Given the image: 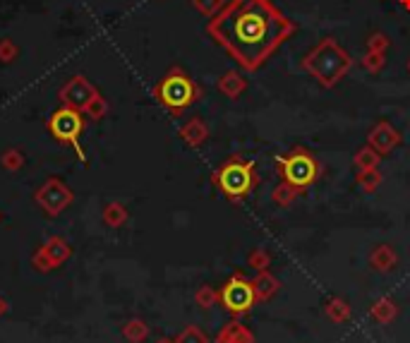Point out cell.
<instances>
[{
    "label": "cell",
    "instance_id": "5bb4252c",
    "mask_svg": "<svg viewBox=\"0 0 410 343\" xmlns=\"http://www.w3.org/2000/svg\"><path fill=\"white\" fill-rule=\"evenodd\" d=\"M247 89V79L237 75L235 70H228L224 77L219 79V92L226 94L228 99H237Z\"/></svg>",
    "mask_w": 410,
    "mask_h": 343
},
{
    "label": "cell",
    "instance_id": "7c38bea8",
    "mask_svg": "<svg viewBox=\"0 0 410 343\" xmlns=\"http://www.w3.org/2000/svg\"><path fill=\"white\" fill-rule=\"evenodd\" d=\"M216 343H255V334L240 322H228L216 336Z\"/></svg>",
    "mask_w": 410,
    "mask_h": 343
},
{
    "label": "cell",
    "instance_id": "4316f807",
    "mask_svg": "<svg viewBox=\"0 0 410 343\" xmlns=\"http://www.w3.org/2000/svg\"><path fill=\"white\" fill-rule=\"evenodd\" d=\"M164 343H166V341H164Z\"/></svg>",
    "mask_w": 410,
    "mask_h": 343
},
{
    "label": "cell",
    "instance_id": "30bf717a",
    "mask_svg": "<svg viewBox=\"0 0 410 343\" xmlns=\"http://www.w3.org/2000/svg\"><path fill=\"white\" fill-rule=\"evenodd\" d=\"M252 288H255L257 302H269L271 297L281 291V281H278L269 269L257 271V276L252 279Z\"/></svg>",
    "mask_w": 410,
    "mask_h": 343
},
{
    "label": "cell",
    "instance_id": "3957f363",
    "mask_svg": "<svg viewBox=\"0 0 410 343\" xmlns=\"http://www.w3.org/2000/svg\"><path fill=\"white\" fill-rule=\"evenodd\" d=\"M255 161H245L240 156H231L224 166L216 168V173L211 175L214 185L226 195V199L231 202H242L250 197L252 190L257 188L260 178L255 173Z\"/></svg>",
    "mask_w": 410,
    "mask_h": 343
},
{
    "label": "cell",
    "instance_id": "ac0fdd59",
    "mask_svg": "<svg viewBox=\"0 0 410 343\" xmlns=\"http://www.w3.org/2000/svg\"><path fill=\"white\" fill-rule=\"evenodd\" d=\"M382 180H384L382 170H379V168H369V170H360V173H358L355 183H358V188H360L362 193L372 195V193H377V190H379Z\"/></svg>",
    "mask_w": 410,
    "mask_h": 343
},
{
    "label": "cell",
    "instance_id": "5b68a950",
    "mask_svg": "<svg viewBox=\"0 0 410 343\" xmlns=\"http://www.w3.org/2000/svg\"><path fill=\"white\" fill-rule=\"evenodd\" d=\"M273 164H276L281 178L286 183L295 185L300 193L310 188V185H315L319 180V173H322V164L315 159V154L302 147H295L293 151H288V154L276 156Z\"/></svg>",
    "mask_w": 410,
    "mask_h": 343
},
{
    "label": "cell",
    "instance_id": "8992f818",
    "mask_svg": "<svg viewBox=\"0 0 410 343\" xmlns=\"http://www.w3.org/2000/svg\"><path fill=\"white\" fill-rule=\"evenodd\" d=\"M219 300L233 317L247 315V312H250L252 307H255V302H257L255 288H252V281L245 279L242 274H233L231 279L224 284V288L219 291Z\"/></svg>",
    "mask_w": 410,
    "mask_h": 343
},
{
    "label": "cell",
    "instance_id": "52a82bcc",
    "mask_svg": "<svg viewBox=\"0 0 410 343\" xmlns=\"http://www.w3.org/2000/svg\"><path fill=\"white\" fill-rule=\"evenodd\" d=\"M48 130H50V135H53L55 139H60V142L75 144L77 151H79V156H82L79 137H82L84 120H82V115H79L77 110H75V108L55 110V113L50 115V120H48Z\"/></svg>",
    "mask_w": 410,
    "mask_h": 343
},
{
    "label": "cell",
    "instance_id": "7a4b0ae2",
    "mask_svg": "<svg viewBox=\"0 0 410 343\" xmlns=\"http://www.w3.org/2000/svg\"><path fill=\"white\" fill-rule=\"evenodd\" d=\"M353 68V58L333 37H326L302 58V70L315 77L324 89H331L341 82Z\"/></svg>",
    "mask_w": 410,
    "mask_h": 343
},
{
    "label": "cell",
    "instance_id": "4fadbf2b",
    "mask_svg": "<svg viewBox=\"0 0 410 343\" xmlns=\"http://www.w3.org/2000/svg\"><path fill=\"white\" fill-rule=\"evenodd\" d=\"M324 315H326L333 324H346V322L353 317V307L348 305L346 297L336 295V297H329V300L324 302Z\"/></svg>",
    "mask_w": 410,
    "mask_h": 343
},
{
    "label": "cell",
    "instance_id": "6da1fadb",
    "mask_svg": "<svg viewBox=\"0 0 410 343\" xmlns=\"http://www.w3.org/2000/svg\"><path fill=\"white\" fill-rule=\"evenodd\" d=\"M206 32L242 70L255 72L295 34V24L271 0H228Z\"/></svg>",
    "mask_w": 410,
    "mask_h": 343
},
{
    "label": "cell",
    "instance_id": "8fae6325",
    "mask_svg": "<svg viewBox=\"0 0 410 343\" xmlns=\"http://www.w3.org/2000/svg\"><path fill=\"white\" fill-rule=\"evenodd\" d=\"M369 317H372L377 324H382V326H387V324H391L393 320L398 317V305H396V300L393 297H379V300H374L372 302V307H369Z\"/></svg>",
    "mask_w": 410,
    "mask_h": 343
},
{
    "label": "cell",
    "instance_id": "ffe728a7",
    "mask_svg": "<svg viewBox=\"0 0 410 343\" xmlns=\"http://www.w3.org/2000/svg\"><path fill=\"white\" fill-rule=\"evenodd\" d=\"M360 65H362L364 70H367V72L377 75V72H382V70H384V65H387V58H384V53H374V50H367V53L362 55Z\"/></svg>",
    "mask_w": 410,
    "mask_h": 343
},
{
    "label": "cell",
    "instance_id": "44dd1931",
    "mask_svg": "<svg viewBox=\"0 0 410 343\" xmlns=\"http://www.w3.org/2000/svg\"><path fill=\"white\" fill-rule=\"evenodd\" d=\"M391 46V39L384 32H372L367 37V50H374V53H387V48Z\"/></svg>",
    "mask_w": 410,
    "mask_h": 343
},
{
    "label": "cell",
    "instance_id": "484cf974",
    "mask_svg": "<svg viewBox=\"0 0 410 343\" xmlns=\"http://www.w3.org/2000/svg\"><path fill=\"white\" fill-rule=\"evenodd\" d=\"M408 72H410V60H408Z\"/></svg>",
    "mask_w": 410,
    "mask_h": 343
},
{
    "label": "cell",
    "instance_id": "cb8c5ba5",
    "mask_svg": "<svg viewBox=\"0 0 410 343\" xmlns=\"http://www.w3.org/2000/svg\"><path fill=\"white\" fill-rule=\"evenodd\" d=\"M178 343H209V339H206L197 326H190V329H187L185 334L178 339Z\"/></svg>",
    "mask_w": 410,
    "mask_h": 343
},
{
    "label": "cell",
    "instance_id": "d6986e66",
    "mask_svg": "<svg viewBox=\"0 0 410 343\" xmlns=\"http://www.w3.org/2000/svg\"><path fill=\"white\" fill-rule=\"evenodd\" d=\"M271 264V255L266 247H255V250L247 255V266L255 271H266Z\"/></svg>",
    "mask_w": 410,
    "mask_h": 343
},
{
    "label": "cell",
    "instance_id": "9a60e30c",
    "mask_svg": "<svg viewBox=\"0 0 410 343\" xmlns=\"http://www.w3.org/2000/svg\"><path fill=\"white\" fill-rule=\"evenodd\" d=\"M180 135L190 147H199V144H204L206 137H209V130H206V125L202 123V120L192 118L190 123L180 130Z\"/></svg>",
    "mask_w": 410,
    "mask_h": 343
},
{
    "label": "cell",
    "instance_id": "603a6c76",
    "mask_svg": "<svg viewBox=\"0 0 410 343\" xmlns=\"http://www.w3.org/2000/svg\"><path fill=\"white\" fill-rule=\"evenodd\" d=\"M195 8L199 10L206 17H214L221 8H224V0H195Z\"/></svg>",
    "mask_w": 410,
    "mask_h": 343
},
{
    "label": "cell",
    "instance_id": "7402d4cb",
    "mask_svg": "<svg viewBox=\"0 0 410 343\" xmlns=\"http://www.w3.org/2000/svg\"><path fill=\"white\" fill-rule=\"evenodd\" d=\"M216 300H219V293H216L214 288H209V286H202V288L197 291V302H199V307H204V310L214 307Z\"/></svg>",
    "mask_w": 410,
    "mask_h": 343
},
{
    "label": "cell",
    "instance_id": "9c48e42d",
    "mask_svg": "<svg viewBox=\"0 0 410 343\" xmlns=\"http://www.w3.org/2000/svg\"><path fill=\"white\" fill-rule=\"evenodd\" d=\"M396 264H398V255L391 245L382 243V245L372 247V252H369V266H372L374 271L389 274V271L396 269Z\"/></svg>",
    "mask_w": 410,
    "mask_h": 343
},
{
    "label": "cell",
    "instance_id": "d4e9b609",
    "mask_svg": "<svg viewBox=\"0 0 410 343\" xmlns=\"http://www.w3.org/2000/svg\"><path fill=\"white\" fill-rule=\"evenodd\" d=\"M401 5H403L406 10H410V0H401Z\"/></svg>",
    "mask_w": 410,
    "mask_h": 343
},
{
    "label": "cell",
    "instance_id": "ba28073f",
    "mask_svg": "<svg viewBox=\"0 0 410 343\" xmlns=\"http://www.w3.org/2000/svg\"><path fill=\"white\" fill-rule=\"evenodd\" d=\"M367 144L377 151V154L387 156V154H391L398 144H401V133H398L391 123H387V120H379V123L369 130Z\"/></svg>",
    "mask_w": 410,
    "mask_h": 343
},
{
    "label": "cell",
    "instance_id": "2e32d148",
    "mask_svg": "<svg viewBox=\"0 0 410 343\" xmlns=\"http://www.w3.org/2000/svg\"><path fill=\"white\" fill-rule=\"evenodd\" d=\"M297 197H300V190H297L295 185L286 183V180H281V183L271 190V202L276 206H291Z\"/></svg>",
    "mask_w": 410,
    "mask_h": 343
},
{
    "label": "cell",
    "instance_id": "277c9868",
    "mask_svg": "<svg viewBox=\"0 0 410 343\" xmlns=\"http://www.w3.org/2000/svg\"><path fill=\"white\" fill-rule=\"evenodd\" d=\"M154 97L161 106L170 110V113H180L187 106H192L202 97L199 87L192 82V77L180 68H173L166 72V77L156 84Z\"/></svg>",
    "mask_w": 410,
    "mask_h": 343
},
{
    "label": "cell",
    "instance_id": "e0dca14e",
    "mask_svg": "<svg viewBox=\"0 0 410 343\" xmlns=\"http://www.w3.org/2000/svg\"><path fill=\"white\" fill-rule=\"evenodd\" d=\"M379 161H382V154H377L369 144H364L355 151L353 156V164H355L358 170H369V168H379Z\"/></svg>",
    "mask_w": 410,
    "mask_h": 343
}]
</instances>
